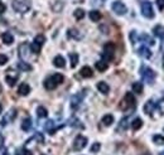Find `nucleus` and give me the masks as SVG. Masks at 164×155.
<instances>
[{"mask_svg":"<svg viewBox=\"0 0 164 155\" xmlns=\"http://www.w3.org/2000/svg\"><path fill=\"white\" fill-rule=\"evenodd\" d=\"M140 74H141V78L149 83V85H153L154 81H155V72L150 68V67H146V66H141L140 67Z\"/></svg>","mask_w":164,"mask_h":155,"instance_id":"1","label":"nucleus"},{"mask_svg":"<svg viewBox=\"0 0 164 155\" xmlns=\"http://www.w3.org/2000/svg\"><path fill=\"white\" fill-rule=\"evenodd\" d=\"M13 9L18 13H27L30 9V0H13Z\"/></svg>","mask_w":164,"mask_h":155,"instance_id":"2","label":"nucleus"},{"mask_svg":"<svg viewBox=\"0 0 164 155\" xmlns=\"http://www.w3.org/2000/svg\"><path fill=\"white\" fill-rule=\"evenodd\" d=\"M115 54V44L112 42H109L104 45V52H102V58L106 62H110L114 58Z\"/></svg>","mask_w":164,"mask_h":155,"instance_id":"3","label":"nucleus"},{"mask_svg":"<svg viewBox=\"0 0 164 155\" xmlns=\"http://www.w3.org/2000/svg\"><path fill=\"white\" fill-rule=\"evenodd\" d=\"M135 105H136V102H135V97H134V95H133L131 92H126L124 100H123L121 104H120V109H121V110H128L129 107L134 109Z\"/></svg>","mask_w":164,"mask_h":155,"instance_id":"4","label":"nucleus"},{"mask_svg":"<svg viewBox=\"0 0 164 155\" xmlns=\"http://www.w3.org/2000/svg\"><path fill=\"white\" fill-rule=\"evenodd\" d=\"M141 14L148 19L154 18V10H153V5H151L150 2H143L141 3Z\"/></svg>","mask_w":164,"mask_h":155,"instance_id":"5","label":"nucleus"},{"mask_svg":"<svg viewBox=\"0 0 164 155\" xmlns=\"http://www.w3.org/2000/svg\"><path fill=\"white\" fill-rule=\"evenodd\" d=\"M111 8H112V12H114L115 14H118V15H125L126 12H128L126 5H125L123 2H120V0H116V2H114L112 5H111Z\"/></svg>","mask_w":164,"mask_h":155,"instance_id":"6","label":"nucleus"},{"mask_svg":"<svg viewBox=\"0 0 164 155\" xmlns=\"http://www.w3.org/2000/svg\"><path fill=\"white\" fill-rule=\"evenodd\" d=\"M86 145H87V137L82 136V135H78V136L74 139V141H73V149H74L76 151L82 150Z\"/></svg>","mask_w":164,"mask_h":155,"instance_id":"7","label":"nucleus"},{"mask_svg":"<svg viewBox=\"0 0 164 155\" xmlns=\"http://www.w3.org/2000/svg\"><path fill=\"white\" fill-rule=\"evenodd\" d=\"M84 95H85V94H77V95H73V96H72V99H71V107H72L73 110L77 109V107L81 105L82 100H84Z\"/></svg>","mask_w":164,"mask_h":155,"instance_id":"8","label":"nucleus"},{"mask_svg":"<svg viewBox=\"0 0 164 155\" xmlns=\"http://www.w3.org/2000/svg\"><path fill=\"white\" fill-rule=\"evenodd\" d=\"M138 54H139L140 57L145 58V59H149V58L151 57V51H150L146 45H141V47L138 49Z\"/></svg>","mask_w":164,"mask_h":155,"instance_id":"9","label":"nucleus"},{"mask_svg":"<svg viewBox=\"0 0 164 155\" xmlns=\"http://www.w3.org/2000/svg\"><path fill=\"white\" fill-rule=\"evenodd\" d=\"M154 110H155V102H154L153 100L146 101L145 105H144V112H145L146 115H151V114L154 112Z\"/></svg>","mask_w":164,"mask_h":155,"instance_id":"10","label":"nucleus"},{"mask_svg":"<svg viewBox=\"0 0 164 155\" xmlns=\"http://www.w3.org/2000/svg\"><path fill=\"white\" fill-rule=\"evenodd\" d=\"M79 74H81L82 77H85V78H90V77L94 76V72H92V68H91V67L85 66V67H82V68H81Z\"/></svg>","mask_w":164,"mask_h":155,"instance_id":"11","label":"nucleus"},{"mask_svg":"<svg viewBox=\"0 0 164 155\" xmlns=\"http://www.w3.org/2000/svg\"><path fill=\"white\" fill-rule=\"evenodd\" d=\"M29 92H30V86L28 83H22L19 86V88H18V94L20 96H28Z\"/></svg>","mask_w":164,"mask_h":155,"instance_id":"12","label":"nucleus"},{"mask_svg":"<svg viewBox=\"0 0 164 155\" xmlns=\"http://www.w3.org/2000/svg\"><path fill=\"white\" fill-rule=\"evenodd\" d=\"M153 33H154L155 37H158V38H160V39H164V27H163V25H160V24L155 25V27L153 28Z\"/></svg>","mask_w":164,"mask_h":155,"instance_id":"13","label":"nucleus"},{"mask_svg":"<svg viewBox=\"0 0 164 155\" xmlns=\"http://www.w3.org/2000/svg\"><path fill=\"white\" fill-rule=\"evenodd\" d=\"M29 48H30V45H28L27 43H23V44H20V47H19V56H20L23 59L28 57Z\"/></svg>","mask_w":164,"mask_h":155,"instance_id":"14","label":"nucleus"},{"mask_svg":"<svg viewBox=\"0 0 164 155\" xmlns=\"http://www.w3.org/2000/svg\"><path fill=\"white\" fill-rule=\"evenodd\" d=\"M53 64L57 68H63L66 66V61H64V58L62 56H56L54 59H53Z\"/></svg>","mask_w":164,"mask_h":155,"instance_id":"15","label":"nucleus"},{"mask_svg":"<svg viewBox=\"0 0 164 155\" xmlns=\"http://www.w3.org/2000/svg\"><path fill=\"white\" fill-rule=\"evenodd\" d=\"M57 86H58V85L56 83V81L52 78V77H49V78H47V80L44 81V87H46V90L52 91V90H54Z\"/></svg>","mask_w":164,"mask_h":155,"instance_id":"16","label":"nucleus"},{"mask_svg":"<svg viewBox=\"0 0 164 155\" xmlns=\"http://www.w3.org/2000/svg\"><path fill=\"white\" fill-rule=\"evenodd\" d=\"M97 90H99L101 94L107 95V94H109V91H110V86H109L106 82L101 81V82H99V83H97Z\"/></svg>","mask_w":164,"mask_h":155,"instance_id":"17","label":"nucleus"},{"mask_svg":"<svg viewBox=\"0 0 164 155\" xmlns=\"http://www.w3.org/2000/svg\"><path fill=\"white\" fill-rule=\"evenodd\" d=\"M95 67H96V69L99 71V72H105L107 68H109V64H107V62L106 61H99V62H96L95 63Z\"/></svg>","mask_w":164,"mask_h":155,"instance_id":"18","label":"nucleus"},{"mask_svg":"<svg viewBox=\"0 0 164 155\" xmlns=\"http://www.w3.org/2000/svg\"><path fill=\"white\" fill-rule=\"evenodd\" d=\"M18 68H19L20 71H23V72H30V71L33 69V67H32L28 62H24V61L18 62Z\"/></svg>","mask_w":164,"mask_h":155,"instance_id":"19","label":"nucleus"},{"mask_svg":"<svg viewBox=\"0 0 164 155\" xmlns=\"http://www.w3.org/2000/svg\"><path fill=\"white\" fill-rule=\"evenodd\" d=\"M2 39H3V43L4 44H7V45H10V44H13V42H14V38H13V35L10 34V33H4L3 35H2Z\"/></svg>","mask_w":164,"mask_h":155,"instance_id":"20","label":"nucleus"},{"mask_svg":"<svg viewBox=\"0 0 164 155\" xmlns=\"http://www.w3.org/2000/svg\"><path fill=\"white\" fill-rule=\"evenodd\" d=\"M89 17H90V19H91L92 22H99L102 15H101V13H100L99 10H91L90 14H89Z\"/></svg>","mask_w":164,"mask_h":155,"instance_id":"21","label":"nucleus"},{"mask_svg":"<svg viewBox=\"0 0 164 155\" xmlns=\"http://www.w3.org/2000/svg\"><path fill=\"white\" fill-rule=\"evenodd\" d=\"M131 87H133V92H135V94H138V95H141V94H143L144 87H143V83H141V82H134Z\"/></svg>","mask_w":164,"mask_h":155,"instance_id":"22","label":"nucleus"},{"mask_svg":"<svg viewBox=\"0 0 164 155\" xmlns=\"http://www.w3.org/2000/svg\"><path fill=\"white\" fill-rule=\"evenodd\" d=\"M141 126H143V120H141L140 117H136V119L133 120V122H131V129H133L134 131L139 130Z\"/></svg>","mask_w":164,"mask_h":155,"instance_id":"23","label":"nucleus"},{"mask_svg":"<svg viewBox=\"0 0 164 155\" xmlns=\"http://www.w3.org/2000/svg\"><path fill=\"white\" fill-rule=\"evenodd\" d=\"M101 122H102L105 126H110V125H112V122H114V116L110 115V114H107V115H105V116L102 117Z\"/></svg>","mask_w":164,"mask_h":155,"instance_id":"24","label":"nucleus"},{"mask_svg":"<svg viewBox=\"0 0 164 155\" xmlns=\"http://www.w3.org/2000/svg\"><path fill=\"white\" fill-rule=\"evenodd\" d=\"M68 57H69V61H71V67L74 68L78 63V54L77 53H69Z\"/></svg>","mask_w":164,"mask_h":155,"instance_id":"25","label":"nucleus"},{"mask_svg":"<svg viewBox=\"0 0 164 155\" xmlns=\"http://www.w3.org/2000/svg\"><path fill=\"white\" fill-rule=\"evenodd\" d=\"M68 125H71V126H73V127H81V129H84V125H82L81 121H79L78 119H76V117L69 119V120H68Z\"/></svg>","mask_w":164,"mask_h":155,"instance_id":"26","label":"nucleus"},{"mask_svg":"<svg viewBox=\"0 0 164 155\" xmlns=\"http://www.w3.org/2000/svg\"><path fill=\"white\" fill-rule=\"evenodd\" d=\"M30 127H32V120H30L29 117L24 119V120H23V122H22V129H23L24 131H29V130H30Z\"/></svg>","mask_w":164,"mask_h":155,"instance_id":"27","label":"nucleus"},{"mask_svg":"<svg viewBox=\"0 0 164 155\" xmlns=\"http://www.w3.org/2000/svg\"><path fill=\"white\" fill-rule=\"evenodd\" d=\"M138 39H139V40H145V43H146V44H150V45L154 44V39H153L151 37H149L148 34H141L140 37H138Z\"/></svg>","mask_w":164,"mask_h":155,"instance_id":"28","label":"nucleus"},{"mask_svg":"<svg viewBox=\"0 0 164 155\" xmlns=\"http://www.w3.org/2000/svg\"><path fill=\"white\" fill-rule=\"evenodd\" d=\"M73 15H74V18L77 20H81V19H84V17H85V10L84 9H76Z\"/></svg>","mask_w":164,"mask_h":155,"instance_id":"29","label":"nucleus"},{"mask_svg":"<svg viewBox=\"0 0 164 155\" xmlns=\"http://www.w3.org/2000/svg\"><path fill=\"white\" fill-rule=\"evenodd\" d=\"M67 35H68V38H74V39H79L81 38L78 30H76V29H69L67 32Z\"/></svg>","mask_w":164,"mask_h":155,"instance_id":"30","label":"nucleus"},{"mask_svg":"<svg viewBox=\"0 0 164 155\" xmlns=\"http://www.w3.org/2000/svg\"><path fill=\"white\" fill-rule=\"evenodd\" d=\"M37 115H38V117H47L48 111H47V109H46V107L39 106V107L37 109Z\"/></svg>","mask_w":164,"mask_h":155,"instance_id":"31","label":"nucleus"},{"mask_svg":"<svg viewBox=\"0 0 164 155\" xmlns=\"http://www.w3.org/2000/svg\"><path fill=\"white\" fill-rule=\"evenodd\" d=\"M153 142L155 145H163L164 144V136L163 135H154L153 136Z\"/></svg>","mask_w":164,"mask_h":155,"instance_id":"32","label":"nucleus"},{"mask_svg":"<svg viewBox=\"0 0 164 155\" xmlns=\"http://www.w3.org/2000/svg\"><path fill=\"white\" fill-rule=\"evenodd\" d=\"M155 109H158L160 115H164V99H160L158 104H155Z\"/></svg>","mask_w":164,"mask_h":155,"instance_id":"33","label":"nucleus"},{"mask_svg":"<svg viewBox=\"0 0 164 155\" xmlns=\"http://www.w3.org/2000/svg\"><path fill=\"white\" fill-rule=\"evenodd\" d=\"M52 78L56 81L57 85H61V83H63V81H64V77H63V74H61V73H56V74H53V76H52Z\"/></svg>","mask_w":164,"mask_h":155,"instance_id":"34","label":"nucleus"},{"mask_svg":"<svg viewBox=\"0 0 164 155\" xmlns=\"http://www.w3.org/2000/svg\"><path fill=\"white\" fill-rule=\"evenodd\" d=\"M44 42H46V37H44L43 34H38V35L34 38V43H37V44H39V45H43Z\"/></svg>","mask_w":164,"mask_h":155,"instance_id":"35","label":"nucleus"},{"mask_svg":"<svg viewBox=\"0 0 164 155\" xmlns=\"http://www.w3.org/2000/svg\"><path fill=\"white\" fill-rule=\"evenodd\" d=\"M128 129V117H124L119 124V130H126Z\"/></svg>","mask_w":164,"mask_h":155,"instance_id":"36","label":"nucleus"},{"mask_svg":"<svg viewBox=\"0 0 164 155\" xmlns=\"http://www.w3.org/2000/svg\"><path fill=\"white\" fill-rule=\"evenodd\" d=\"M15 155H33V154H32V151H30V150H28V149L23 147V149H20V150H18V151L15 152Z\"/></svg>","mask_w":164,"mask_h":155,"instance_id":"37","label":"nucleus"},{"mask_svg":"<svg viewBox=\"0 0 164 155\" xmlns=\"http://www.w3.org/2000/svg\"><path fill=\"white\" fill-rule=\"evenodd\" d=\"M5 80H7V82H8V85H9V86H14V85H15V82H17V77H10V76H7V77H5Z\"/></svg>","mask_w":164,"mask_h":155,"instance_id":"38","label":"nucleus"},{"mask_svg":"<svg viewBox=\"0 0 164 155\" xmlns=\"http://www.w3.org/2000/svg\"><path fill=\"white\" fill-rule=\"evenodd\" d=\"M101 149V144L100 142H95L92 146H91V152H99Z\"/></svg>","mask_w":164,"mask_h":155,"instance_id":"39","label":"nucleus"},{"mask_svg":"<svg viewBox=\"0 0 164 155\" xmlns=\"http://www.w3.org/2000/svg\"><path fill=\"white\" fill-rule=\"evenodd\" d=\"M8 63V57L5 54H0V66H4Z\"/></svg>","mask_w":164,"mask_h":155,"instance_id":"40","label":"nucleus"},{"mask_svg":"<svg viewBox=\"0 0 164 155\" xmlns=\"http://www.w3.org/2000/svg\"><path fill=\"white\" fill-rule=\"evenodd\" d=\"M5 10H7V5H5L3 2H0V14L5 13Z\"/></svg>","mask_w":164,"mask_h":155,"instance_id":"41","label":"nucleus"},{"mask_svg":"<svg viewBox=\"0 0 164 155\" xmlns=\"http://www.w3.org/2000/svg\"><path fill=\"white\" fill-rule=\"evenodd\" d=\"M156 5L160 10H163L164 9V0H156Z\"/></svg>","mask_w":164,"mask_h":155,"instance_id":"42","label":"nucleus"},{"mask_svg":"<svg viewBox=\"0 0 164 155\" xmlns=\"http://www.w3.org/2000/svg\"><path fill=\"white\" fill-rule=\"evenodd\" d=\"M3 112V106H2V104H0V114Z\"/></svg>","mask_w":164,"mask_h":155,"instance_id":"43","label":"nucleus"},{"mask_svg":"<svg viewBox=\"0 0 164 155\" xmlns=\"http://www.w3.org/2000/svg\"><path fill=\"white\" fill-rule=\"evenodd\" d=\"M159 155H164V151H161V152H160V154H159Z\"/></svg>","mask_w":164,"mask_h":155,"instance_id":"44","label":"nucleus"},{"mask_svg":"<svg viewBox=\"0 0 164 155\" xmlns=\"http://www.w3.org/2000/svg\"><path fill=\"white\" fill-rule=\"evenodd\" d=\"M163 69H164V61H163Z\"/></svg>","mask_w":164,"mask_h":155,"instance_id":"45","label":"nucleus"},{"mask_svg":"<svg viewBox=\"0 0 164 155\" xmlns=\"http://www.w3.org/2000/svg\"><path fill=\"white\" fill-rule=\"evenodd\" d=\"M144 155H150V154H144Z\"/></svg>","mask_w":164,"mask_h":155,"instance_id":"46","label":"nucleus"}]
</instances>
